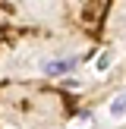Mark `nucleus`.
Segmentation results:
<instances>
[{
	"mask_svg": "<svg viewBox=\"0 0 126 129\" xmlns=\"http://www.w3.org/2000/svg\"><path fill=\"white\" fill-rule=\"evenodd\" d=\"M73 69H76V60H73V57H66V60L47 63V66H44V73H47V76H66V73H73Z\"/></svg>",
	"mask_w": 126,
	"mask_h": 129,
	"instance_id": "obj_2",
	"label": "nucleus"
},
{
	"mask_svg": "<svg viewBox=\"0 0 126 129\" xmlns=\"http://www.w3.org/2000/svg\"><path fill=\"white\" fill-rule=\"evenodd\" d=\"M104 16H107V3H85L82 6V22L91 35H98L101 25H104Z\"/></svg>",
	"mask_w": 126,
	"mask_h": 129,
	"instance_id": "obj_1",
	"label": "nucleus"
},
{
	"mask_svg": "<svg viewBox=\"0 0 126 129\" xmlns=\"http://www.w3.org/2000/svg\"><path fill=\"white\" fill-rule=\"evenodd\" d=\"M123 110H126V98H120L117 104H113V113H123Z\"/></svg>",
	"mask_w": 126,
	"mask_h": 129,
	"instance_id": "obj_3",
	"label": "nucleus"
}]
</instances>
